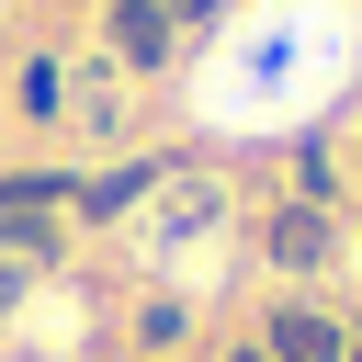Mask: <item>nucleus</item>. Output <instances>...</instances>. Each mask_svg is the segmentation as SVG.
Here are the masks:
<instances>
[{
    "label": "nucleus",
    "mask_w": 362,
    "mask_h": 362,
    "mask_svg": "<svg viewBox=\"0 0 362 362\" xmlns=\"http://www.w3.org/2000/svg\"><path fill=\"white\" fill-rule=\"evenodd\" d=\"M102 45H113V68H170L181 23H170V0H102Z\"/></svg>",
    "instance_id": "obj_1"
},
{
    "label": "nucleus",
    "mask_w": 362,
    "mask_h": 362,
    "mask_svg": "<svg viewBox=\"0 0 362 362\" xmlns=\"http://www.w3.org/2000/svg\"><path fill=\"white\" fill-rule=\"evenodd\" d=\"M328 249H339L328 204H272V226H260V260L272 272H328Z\"/></svg>",
    "instance_id": "obj_2"
},
{
    "label": "nucleus",
    "mask_w": 362,
    "mask_h": 362,
    "mask_svg": "<svg viewBox=\"0 0 362 362\" xmlns=\"http://www.w3.org/2000/svg\"><path fill=\"white\" fill-rule=\"evenodd\" d=\"M170 170H181V158H113L102 181H79V204H68V215H90V226H113V215H136V204H147V192L170 181Z\"/></svg>",
    "instance_id": "obj_3"
},
{
    "label": "nucleus",
    "mask_w": 362,
    "mask_h": 362,
    "mask_svg": "<svg viewBox=\"0 0 362 362\" xmlns=\"http://www.w3.org/2000/svg\"><path fill=\"white\" fill-rule=\"evenodd\" d=\"M260 351H272V362H339V351H351V328H339L328 305H272Z\"/></svg>",
    "instance_id": "obj_4"
},
{
    "label": "nucleus",
    "mask_w": 362,
    "mask_h": 362,
    "mask_svg": "<svg viewBox=\"0 0 362 362\" xmlns=\"http://www.w3.org/2000/svg\"><path fill=\"white\" fill-rule=\"evenodd\" d=\"M68 249V226H57V204H0V260H23V272H45Z\"/></svg>",
    "instance_id": "obj_5"
},
{
    "label": "nucleus",
    "mask_w": 362,
    "mask_h": 362,
    "mask_svg": "<svg viewBox=\"0 0 362 362\" xmlns=\"http://www.w3.org/2000/svg\"><path fill=\"white\" fill-rule=\"evenodd\" d=\"M11 102H23V124H57V113H68V68H57V57H34V68L11 79Z\"/></svg>",
    "instance_id": "obj_6"
},
{
    "label": "nucleus",
    "mask_w": 362,
    "mask_h": 362,
    "mask_svg": "<svg viewBox=\"0 0 362 362\" xmlns=\"http://www.w3.org/2000/svg\"><path fill=\"white\" fill-rule=\"evenodd\" d=\"M204 215H215V181H170V215H158V226H170V238H192Z\"/></svg>",
    "instance_id": "obj_7"
},
{
    "label": "nucleus",
    "mask_w": 362,
    "mask_h": 362,
    "mask_svg": "<svg viewBox=\"0 0 362 362\" xmlns=\"http://www.w3.org/2000/svg\"><path fill=\"white\" fill-rule=\"evenodd\" d=\"M181 328H192V317H181V305H170V294H147V305H136V339H147V351H170V339H181Z\"/></svg>",
    "instance_id": "obj_8"
},
{
    "label": "nucleus",
    "mask_w": 362,
    "mask_h": 362,
    "mask_svg": "<svg viewBox=\"0 0 362 362\" xmlns=\"http://www.w3.org/2000/svg\"><path fill=\"white\" fill-rule=\"evenodd\" d=\"M23 294H34V272H23V260H0V317H11Z\"/></svg>",
    "instance_id": "obj_9"
},
{
    "label": "nucleus",
    "mask_w": 362,
    "mask_h": 362,
    "mask_svg": "<svg viewBox=\"0 0 362 362\" xmlns=\"http://www.w3.org/2000/svg\"><path fill=\"white\" fill-rule=\"evenodd\" d=\"M215 11H226V0H170V23H215Z\"/></svg>",
    "instance_id": "obj_10"
},
{
    "label": "nucleus",
    "mask_w": 362,
    "mask_h": 362,
    "mask_svg": "<svg viewBox=\"0 0 362 362\" xmlns=\"http://www.w3.org/2000/svg\"><path fill=\"white\" fill-rule=\"evenodd\" d=\"M226 362H272V351H260V339H238V351H226Z\"/></svg>",
    "instance_id": "obj_11"
},
{
    "label": "nucleus",
    "mask_w": 362,
    "mask_h": 362,
    "mask_svg": "<svg viewBox=\"0 0 362 362\" xmlns=\"http://www.w3.org/2000/svg\"><path fill=\"white\" fill-rule=\"evenodd\" d=\"M339 362H362V328H351V351H339Z\"/></svg>",
    "instance_id": "obj_12"
}]
</instances>
